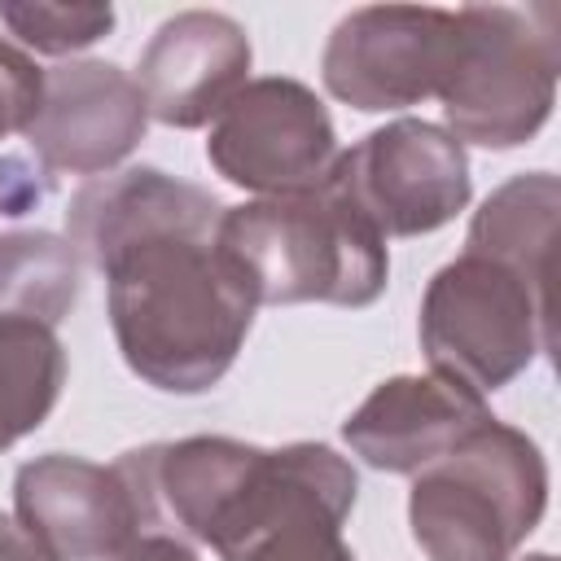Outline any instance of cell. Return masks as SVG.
I'll return each mask as SVG.
<instances>
[{
  "label": "cell",
  "instance_id": "3",
  "mask_svg": "<svg viewBox=\"0 0 561 561\" xmlns=\"http://www.w3.org/2000/svg\"><path fill=\"white\" fill-rule=\"evenodd\" d=\"M215 245L254 307H373L390 280L386 237L333 184L224 206Z\"/></svg>",
  "mask_w": 561,
  "mask_h": 561
},
{
  "label": "cell",
  "instance_id": "11",
  "mask_svg": "<svg viewBox=\"0 0 561 561\" xmlns=\"http://www.w3.org/2000/svg\"><path fill=\"white\" fill-rule=\"evenodd\" d=\"M149 127L136 79L114 61H61L44 70V96L26 145L48 175H110Z\"/></svg>",
  "mask_w": 561,
  "mask_h": 561
},
{
  "label": "cell",
  "instance_id": "9",
  "mask_svg": "<svg viewBox=\"0 0 561 561\" xmlns=\"http://www.w3.org/2000/svg\"><path fill=\"white\" fill-rule=\"evenodd\" d=\"M456 48V13L421 4L351 9L320 57L329 96L351 110L386 114L421 105L438 92Z\"/></svg>",
  "mask_w": 561,
  "mask_h": 561
},
{
  "label": "cell",
  "instance_id": "15",
  "mask_svg": "<svg viewBox=\"0 0 561 561\" xmlns=\"http://www.w3.org/2000/svg\"><path fill=\"white\" fill-rule=\"evenodd\" d=\"M66 386V346L53 324L0 316V451L35 434Z\"/></svg>",
  "mask_w": 561,
  "mask_h": 561
},
{
  "label": "cell",
  "instance_id": "5",
  "mask_svg": "<svg viewBox=\"0 0 561 561\" xmlns=\"http://www.w3.org/2000/svg\"><path fill=\"white\" fill-rule=\"evenodd\" d=\"M561 35L557 9L465 4L456 9V48L438 83L447 136L482 149H517L539 136L557 105Z\"/></svg>",
  "mask_w": 561,
  "mask_h": 561
},
{
  "label": "cell",
  "instance_id": "2",
  "mask_svg": "<svg viewBox=\"0 0 561 561\" xmlns=\"http://www.w3.org/2000/svg\"><path fill=\"white\" fill-rule=\"evenodd\" d=\"M118 460L140 486L149 526L167 522L219 561H355L342 522L359 500V473L329 443L254 447L193 434Z\"/></svg>",
  "mask_w": 561,
  "mask_h": 561
},
{
  "label": "cell",
  "instance_id": "17",
  "mask_svg": "<svg viewBox=\"0 0 561 561\" xmlns=\"http://www.w3.org/2000/svg\"><path fill=\"white\" fill-rule=\"evenodd\" d=\"M0 22L35 53L66 57L114 31L110 4H44V0H0Z\"/></svg>",
  "mask_w": 561,
  "mask_h": 561
},
{
  "label": "cell",
  "instance_id": "19",
  "mask_svg": "<svg viewBox=\"0 0 561 561\" xmlns=\"http://www.w3.org/2000/svg\"><path fill=\"white\" fill-rule=\"evenodd\" d=\"M53 188L48 171H35L26 158H0V215H26Z\"/></svg>",
  "mask_w": 561,
  "mask_h": 561
},
{
  "label": "cell",
  "instance_id": "14",
  "mask_svg": "<svg viewBox=\"0 0 561 561\" xmlns=\"http://www.w3.org/2000/svg\"><path fill=\"white\" fill-rule=\"evenodd\" d=\"M561 180L552 171H522L504 180L469 219L465 250L491 254L535 285H552V241H557Z\"/></svg>",
  "mask_w": 561,
  "mask_h": 561
},
{
  "label": "cell",
  "instance_id": "20",
  "mask_svg": "<svg viewBox=\"0 0 561 561\" xmlns=\"http://www.w3.org/2000/svg\"><path fill=\"white\" fill-rule=\"evenodd\" d=\"M114 561H197V552L180 535H171V530H145Z\"/></svg>",
  "mask_w": 561,
  "mask_h": 561
},
{
  "label": "cell",
  "instance_id": "23",
  "mask_svg": "<svg viewBox=\"0 0 561 561\" xmlns=\"http://www.w3.org/2000/svg\"><path fill=\"white\" fill-rule=\"evenodd\" d=\"M4 526H9V517H4V513H0V535H4Z\"/></svg>",
  "mask_w": 561,
  "mask_h": 561
},
{
  "label": "cell",
  "instance_id": "10",
  "mask_svg": "<svg viewBox=\"0 0 561 561\" xmlns=\"http://www.w3.org/2000/svg\"><path fill=\"white\" fill-rule=\"evenodd\" d=\"M13 517L57 561H114L149 526L123 460L96 465L70 451H44L18 469Z\"/></svg>",
  "mask_w": 561,
  "mask_h": 561
},
{
  "label": "cell",
  "instance_id": "4",
  "mask_svg": "<svg viewBox=\"0 0 561 561\" xmlns=\"http://www.w3.org/2000/svg\"><path fill=\"white\" fill-rule=\"evenodd\" d=\"M548 508L539 443L486 416L465 443L412 473L408 526L430 561H513Z\"/></svg>",
  "mask_w": 561,
  "mask_h": 561
},
{
  "label": "cell",
  "instance_id": "21",
  "mask_svg": "<svg viewBox=\"0 0 561 561\" xmlns=\"http://www.w3.org/2000/svg\"><path fill=\"white\" fill-rule=\"evenodd\" d=\"M0 561H57V557L48 548H39L18 522H9L0 535Z\"/></svg>",
  "mask_w": 561,
  "mask_h": 561
},
{
  "label": "cell",
  "instance_id": "1",
  "mask_svg": "<svg viewBox=\"0 0 561 561\" xmlns=\"http://www.w3.org/2000/svg\"><path fill=\"white\" fill-rule=\"evenodd\" d=\"M219 197L162 167L88 180L66 210V241L105 276L123 364L162 394H206L237 364L254 298L215 245Z\"/></svg>",
  "mask_w": 561,
  "mask_h": 561
},
{
  "label": "cell",
  "instance_id": "18",
  "mask_svg": "<svg viewBox=\"0 0 561 561\" xmlns=\"http://www.w3.org/2000/svg\"><path fill=\"white\" fill-rule=\"evenodd\" d=\"M44 96V70L26 48L0 35V140L13 131H26Z\"/></svg>",
  "mask_w": 561,
  "mask_h": 561
},
{
  "label": "cell",
  "instance_id": "22",
  "mask_svg": "<svg viewBox=\"0 0 561 561\" xmlns=\"http://www.w3.org/2000/svg\"><path fill=\"white\" fill-rule=\"evenodd\" d=\"M522 561H557L552 552H530V557H522Z\"/></svg>",
  "mask_w": 561,
  "mask_h": 561
},
{
  "label": "cell",
  "instance_id": "8",
  "mask_svg": "<svg viewBox=\"0 0 561 561\" xmlns=\"http://www.w3.org/2000/svg\"><path fill=\"white\" fill-rule=\"evenodd\" d=\"M342 145L324 101L285 75L250 79L210 123L206 162L259 197L311 193L329 180Z\"/></svg>",
  "mask_w": 561,
  "mask_h": 561
},
{
  "label": "cell",
  "instance_id": "6",
  "mask_svg": "<svg viewBox=\"0 0 561 561\" xmlns=\"http://www.w3.org/2000/svg\"><path fill=\"white\" fill-rule=\"evenodd\" d=\"M421 351L430 373L495 394L552 351V298L508 263L460 250L425 285Z\"/></svg>",
  "mask_w": 561,
  "mask_h": 561
},
{
  "label": "cell",
  "instance_id": "16",
  "mask_svg": "<svg viewBox=\"0 0 561 561\" xmlns=\"http://www.w3.org/2000/svg\"><path fill=\"white\" fill-rule=\"evenodd\" d=\"M79 298V254L44 228L0 232V316L61 324Z\"/></svg>",
  "mask_w": 561,
  "mask_h": 561
},
{
  "label": "cell",
  "instance_id": "13",
  "mask_svg": "<svg viewBox=\"0 0 561 561\" xmlns=\"http://www.w3.org/2000/svg\"><path fill=\"white\" fill-rule=\"evenodd\" d=\"M491 408L482 394L425 373V377H386L373 394L342 421L346 447L381 473H421L456 443H465Z\"/></svg>",
  "mask_w": 561,
  "mask_h": 561
},
{
  "label": "cell",
  "instance_id": "12",
  "mask_svg": "<svg viewBox=\"0 0 561 561\" xmlns=\"http://www.w3.org/2000/svg\"><path fill=\"white\" fill-rule=\"evenodd\" d=\"M250 35L237 18L215 9H184L167 18L136 66V88L149 118L162 127H206L250 83Z\"/></svg>",
  "mask_w": 561,
  "mask_h": 561
},
{
  "label": "cell",
  "instance_id": "7",
  "mask_svg": "<svg viewBox=\"0 0 561 561\" xmlns=\"http://www.w3.org/2000/svg\"><path fill=\"white\" fill-rule=\"evenodd\" d=\"M381 237H425L447 228L473 193L456 136L425 118H394L342 149L329 180Z\"/></svg>",
  "mask_w": 561,
  "mask_h": 561
}]
</instances>
